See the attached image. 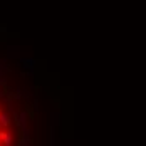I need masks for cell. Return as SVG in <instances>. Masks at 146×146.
Segmentation results:
<instances>
[{"instance_id": "obj_1", "label": "cell", "mask_w": 146, "mask_h": 146, "mask_svg": "<svg viewBox=\"0 0 146 146\" xmlns=\"http://www.w3.org/2000/svg\"><path fill=\"white\" fill-rule=\"evenodd\" d=\"M10 123L12 121H10V114L9 113H0V124H2V128H7Z\"/></svg>"}, {"instance_id": "obj_2", "label": "cell", "mask_w": 146, "mask_h": 146, "mask_svg": "<svg viewBox=\"0 0 146 146\" xmlns=\"http://www.w3.org/2000/svg\"><path fill=\"white\" fill-rule=\"evenodd\" d=\"M22 62H24V67H27V69H34V64H35L34 59H24Z\"/></svg>"}, {"instance_id": "obj_4", "label": "cell", "mask_w": 146, "mask_h": 146, "mask_svg": "<svg viewBox=\"0 0 146 146\" xmlns=\"http://www.w3.org/2000/svg\"><path fill=\"white\" fill-rule=\"evenodd\" d=\"M0 86H5V79L3 77H0Z\"/></svg>"}, {"instance_id": "obj_3", "label": "cell", "mask_w": 146, "mask_h": 146, "mask_svg": "<svg viewBox=\"0 0 146 146\" xmlns=\"http://www.w3.org/2000/svg\"><path fill=\"white\" fill-rule=\"evenodd\" d=\"M7 71H9V69H7L5 66H2V62H0V72H7Z\"/></svg>"}]
</instances>
